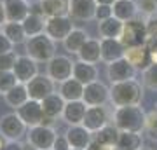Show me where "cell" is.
Instances as JSON below:
<instances>
[{
	"instance_id": "cell-1",
	"label": "cell",
	"mask_w": 157,
	"mask_h": 150,
	"mask_svg": "<svg viewBox=\"0 0 157 150\" xmlns=\"http://www.w3.org/2000/svg\"><path fill=\"white\" fill-rule=\"evenodd\" d=\"M112 122L121 131H133V133H143L147 124V112L140 105L131 106H115L112 113Z\"/></svg>"
},
{
	"instance_id": "cell-2",
	"label": "cell",
	"mask_w": 157,
	"mask_h": 150,
	"mask_svg": "<svg viewBox=\"0 0 157 150\" xmlns=\"http://www.w3.org/2000/svg\"><path fill=\"white\" fill-rule=\"evenodd\" d=\"M143 100V84L136 79L115 82L110 86V103L113 106H131L140 105Z\"/></svg>"
},
{
	"instance_id": "cell-3",
	"label": "cell",
	"mask_w": 157,
	"mask_h": 150,
	"mask_svg": "<svg viewBox=\"0 0 157 150\" xmlns=\"http://www.w3.org/2000/svg\"><path fill=\"white\" fill-rule=\"evenodd\" d=\"M25 49L30 58H33L39 63H47L56 56V42L47 33H40L35 37H30L25 42Z\"/></svg>"
},
{
	"instance_id": "cell-4",
	"label": "cell",
	"mask_w": 157,
	"mask_h": 150,
	"mask_svg": "<svg viewBox=\"0 0 157 150\" xmlns=\"http://www.w3.org/2000/svg\"><path fill=\"white\" fill-rule=\"evenodd\" d=\"M26 133L28 126L21 121L16 110L0 117V136H4L7 141H19L23 136H26Z\"/></svg>"
},
{
	"instance_id": "cell-5",
	"label": "cell",
	"mask_w": 157,
	"mask_h": 150,
	"mask_svg": "<svg viewBox=\"0 0 157 150\" xmlns=\"http://www.w3.org/2000/svg\"><path fill=\"white\" fill-rule=\"evenodd\" d=\"M121 40L126 47H138V45H145L148 40V33H147L145 19H131V21L124 23L122 35Z\"/></svg>"
},
{
	"instance_id": "cell-6",
	"label": "cell",
	"mask_w": 157,
	"mask_h": 150,
	"mask_svg": "<svg viewBox=\"0 0 157 150\" xmlns=\"http://www.w3.org/2000/svg\"><path fill=\"white\" fill-rule=\"evenodd\" d=\"M45 65H47L45 67V73L56 84H61L73 77V65H75V61H72V58H68V56L56 54Z\"/></svg>"
},
{
	"instance_id": "cell-7",
	"label": "cell",
	"mask_w": 157,
	"mask_h": 150,
	"mask_svg": "<svg viewBox=\"0 0 157 150\" xmlns=\"http://www.w3.org/2000/svg\"><path fill=\"white\" fill-rule=\"evenodd\" d=\"M56 138H58L56 131L49 124H40V126H35V128H28V133H26V141L39 150L52 148Z\"/></svg>"
},
{
	"instance_id": "cell-8",
	"label": "cell",
	"mask_w": 157,
	"mask_h": 150,
	"mask_svg": "<svg viewBox=\"0 0 157 150\" xmlns=\"http://www.w3.org/2000/svg\"><path fill=\"white\" fill-rule=\"evenodd\" d=\"M73 17L70 14L67 16H52V17H45V32L54 40V42H63L68 35L73 32Z\"/></svg>"
},
{
	"instance_id": "cell-9",
	"label": "cell",
	"mask_w": 157,
	"mask_h": 150,
	"mask_svg": "<svg viewBox=\"0 0 157 150\" xmlns=\"http://www.w3.org/2000/svg\"><path fill=\"white\" fill-rule=\"evenodd\" d=\"M26 89H28V94L32 100L42 101L49 94L56 93V82L47 73H39L37 77H33L26 84Z\"/></svg>"
},
{
	"instance_id": "cell-10",
	"label": "cell",
	"mask_w": 157,
	"mask_h": 150,
	"mask_svg": "<svg viewBox=\"0 0 157 150\" xmlns=\"http://www.w3.org/2000/svg\"><path fill=\"white\" fill-rule=\"evenodd\" d=\"M16 113L21 117V121L28 128H35V126H40V124L45 122V113H44V108H42V101L32 100V98L25 105L19 106L16 110Z\"/></svg>"
},
{
	"instance_id": "cell-11",
	"label": "cell",
	"mask_w": 157,
	"mask_h": 150,
	"mask_svg": "<svg viewBox=\"0 0 157 150\" xmlns=\"http://www.w3.org/2000/svg\"><path fill=\"white\" fill-rule=\"evenodd\" d=\"M82 100L87 106H103L110 101V87L101 80H94L91 84H86Z\"/></svg>"
},
{
	"instance_id": "cell-12",
	"label": "cell",
	"mask_w": 157,
	"mask_h": 150,
	"mask_svg": "<svg viewBox=\"0 0 157 150\" xmlns=\"http://www.w3.org/2000/svg\"><path fill=\"white\" fill-rule=\"evenodd\" d=\"M136 73H138V70H136L126 58H121L117 61L108 63L107 65V77H108V80H110V84L131 80V79L136 77Z\"/></svg>"
},
{
	"instance_id": "cell-13",
	"label": "cell",
	"mask_w": 157,
	"mask_h": 150,
	"mask_svg": "<svg viewBox=\"0 0 157 150\" xmlns=\"http://www.w3.org/2000/svg\"><path fill=\"white\" fill-rule=\"evenodd\" d=\"M108 122H112V115L108 113L105 105L103 106H87V112H86V117H84V122L82 124L93 134L98 133L101 128H105Z\"/></svg>"
},
{
	"instance_id": "cell-14",
	"label": "cell",
	"mask_w": 157,
	"mask_h": 150,
	"mask_svg": "<svg viewBox=\"0 0 157 150\" xmlns=\"http://www.w3.org/2000/svg\"><path fill=\"white\" fill-rule=\"evenodd\" d=\"M65 136H67L70 147H72V148H77V150H87L89 148V145L94 141V134L91 133L84 124H78V126H68Z\"/></svg>"
},
{
	"instance_id": "cell-15",
	"label": "cell",
	"mask_w": 157,
	"mask_h": 150,
	"mask_svg": "<svg viewBox=\"0 0 157 150\" xmlns=\"http://www.w3.org/2000/svg\"><path fill=\"white\" fill-rule=\"evenodd\" d=\"M14 75L21 84H28L33 77L39 75V61H35L33 58H30L28 54L17 56L16 67H14Z\"/></svg>"
},
{
	"instance_id": "cell-16",
	"label": "cell",
	"mask_w": 157,
	"mask_h": 150,
	"mask_svg": "<svg viewBox=\"0 0 157 150\" xmlns=\"http://www.w3.org/2000/svg\"><path fill=\"white\" fill-rule=\"evenodd\" d=\"M65 105L67 101L63 100V96L59 93H52L49 94L47 98L42 100V108H44V113H45V122L44 124H52L56 119H61L63 117V110H65Z\"/></svg>"
},
{
	"instance_id": "cell-17",
	"label": "cell",
	"mask_w": 157,
	"mask_h": 150,
	"mask_svg": "<svg viewBox=\"0 0 157 150\" xmlns=\"http://www.w3.org/2000/svg\"><path fill=\"white\" fill-rule=\"evenodd\" d=\"M138 72H145L147 68L154 65L152 52L147 49V45H138V47H126V56H124Z\"/></svg>"
},
{
	"instance_id": "cell-18",
	"label": "cell",
	"mask_w": 157,
	"mask_h": 150,
	"mask_svg": "<svg viewBox=\"0 0 157 150\" xmlns=\"http://www.w3.org/2000/svg\"><path fill=\"white\" fill-rule=\"evenodd\" d=\"M101 40V61L113 63L126 56V45L121 39H100Z\"/></svg>"
},
{
	"instance_id": "cell-19",
	"label": "cell",
	"mask_w": 157,
	"mask_h": 150,
	"mask_svg": "<svg viewBox=\"0 0 157 150\" xmlns=\"http://www.w3.org/2000/svg\"><path fill=\"white\" fill-rule=\"evenodd\" d=\"M86 112H87V105L84 100H77V101H67L65 110H63V121L68 126H78L84 122Z\"/></svg>"
},
{
	"instance_id": "cell-20",
	"label": "cell",
	"mask_w": 157,
	"mask_h": 150,
	"mask_svg": "<svg viewBox=\"0 0 157 150\" xmlns=\"http://www.w3.org/2000/svg\"><path fill=\"white\" fill-rule=\"evenodd\" d=\"M4 6H6L7 21L23 23L32 12L30 0H4Z\"/></svg>"
},
{
	"instance_id": "cell-21",
	"label": "cell",
	"mask_w": 157,
	"mask_h": 150,
	"mask_svg": "<svg viewBox=\"0 0 157 150\" xmlns=\"http://www.w3.org/2000/svg\"><path fill=\"white\" fill-rule=\"evenodd\" d=\"M96 0H70V16L77 21H91L94 19Z\"/></svg>"
},
{
	"instance_id": "cell-22",
	"label": "cell",
	"mask_w": 157,
	"mask_h": 150,
	"mask_svg": "<svg viewBox=\"0 0 157 150\" xmlns=\"http://www.w3.org/2000/svg\"><path fill=\"white\" fill-rule=\"evenodd\" d=\"M112 9H113V16L124 23L138 17V12H140L136 0H115Z\"/></svg>"
},
{
	"instance_id": "cell-23",
	"label": "cell",
	"mask_w": 157,
	"mask_h": 150,
	"mask_svg": "<svg viewBox=\"0 0 157 150\" xmlns=\"http://www.w3.org/2000/svg\"><path fill=\"white\" fill-rule=\"evenodd\" d=\"M84 84L78 82L77 79H68L65 82H61L58 86V93L63 96L65 101H77V100H82L84 96Z\"/></svg>"
},
{
	"instance_id": "cell-24",
	"label": "cell",
	"mask_w": 157,
	"mask_h": 150,
	"mask_svg": "<svg viewBox=\"0 0 157 150\" xmlns=\"http://www.w3.org/2000/svg\"><path fill=\"white\" fill-rule=\"evenodd\" d=\"M122 28H124V21L112 16L98 23V35H100V39H121Z\"/></svg>"
},
{
	"instance_id": "cell-25",
	"label": "cell",
	"mask_w": 157,
	"mask_h": 150,
	"mask_svg": "<svg viewBox=\"0 0 157 150\" xmlns=\"http://www.w3.org/2000/svg\"><path fill=\"white\" fill-rule=\"evenodd\" d=\"M73 79H77L78 82H82L84 86L94 82V80H98V68L93 63L77 60L75 65H73Z\"/></svg>"
},
{
	"instance_id": "cell-26",
	"label": "cell",
	"mask_w": 157,
	"mask_h": 150,
	"mask_svg": "<svg viewBox=\"0 0 157 150\" xmlns=\"http://www.w3.org/2000/svg\"><path fill=\"white\" fill-rule=\"evenodd\" d=\"M28 100H30V94H28V89H26V84H21V82H17L9 93L4 94V101L7 103V106H11L12 110H17Z\"/></svg>"
},
{
	"instance_id": "cell-27",
	"label": "cell",
	"mask_w": 157,
	"mask_h": 150,
	"mask_svg": "<svg viewBox=\"0 0 157 150\" xmlns=\"http://www.w3.org/2000/svg\"><path fill=\"white\" fill-rule=\"evenodd\" d=\"M77 56H78V60H82L86 63H93V65L100 63L101 61V40L89 37Z\"/></svg>"
},
{
	"instance_id": "cell-28",
	"label": "cell",
	"mask_w": 157,
	"mask_h": 150,
	"mask_svg": "<svg viewBox=\"0 0 157 150\" xmlns=\"http://www.w3.org/2000/svg\"><path fill=\"white\" fill-rule=\"evenodd\" d=\"M89 35L86 33L82 28H73V32L63 40V47L68 54H78L80 49L84 47V44L87 42Z\"/></svg>"
},
{
	"instance_id": "cell-29",
	"label": "cell",
	"mask_w": 157,
	"mask_h": 150,
	"mask_svg": "<svg viewBox=\"0 0 157 150\" xmlns=\"http://www.w3.org/2000/svg\"><path fill=\"white\" fill-rule=\"evenodd\" d=\"M45 17L70 14V0H39Z\"/></svg>"
},
{
	"instance_id": "cell-30",
	"label": "cell",
	"mask_w": 157,
	"mask_h": 150,
	"mask_svg": "<svg viewBox=\"0 0 157 150\" xmlns=\"http://www.w3.org/2000/svg\"><path fill=\"white\" fill-rule=\"evenodd\" d=\"M119 134H121V129L113 122H108L105 128H101L98 133H94V141H98L103 147H112V145L117 147Z\"/></svg>"
},
{
	"instance_id": "cell-31",
	"label": "cell",
	"mask_w": 157,
	"mask_h": 150,
	"mask_svg": "<svg viewBox=\"0 0 157 150\" xmlns=\"http://www.w3.org/2000/svg\"><path fill=\"white\" fill-rule=\"evenodd\" d=\"M143 147V136L141 133L133 131H121L117 141V150H140Z\"/></svg>"
},
{
	"instance_id": "cell-32",
	"label": "cell",
	"mask_w": 157,
	"mask_h": 150,
	"mask_svg": "<svg viewBox=\"0 0 157 150\" xmlns=\"http://www.w3.org/2000/svg\"><path fill=\"white\" fill-rule=\"evenodd\" d=\"M23 28L26 32V37H35V35H40L45 32V16L42 14H35V12H30L28 17L23 21Z\"/></svg>"
},
{
	"instance_id": "cell-33",
	"label": "cell",
	"mask_w": 157,
	"mask_h": 150,
	"mask_svg": "<svg viewBox=\"0 0 157 150\" xmlns=\"http://www.w3.org/2000/svg\"><path fill=\"white\" fill-rule=\"evenodd\" d=\"M2 32L12 40V44L17 45V44H23L26 42L28 37H26V32L23 28V23H14V21H7L6 25H2Z\"/></svg>"
},
{
	"instance_id": "cell-34",
	"label": "cell",
	"mask_w": 157,
	"mask_h": 150,
	"mask_svg": "<svg viewBox=\"0 0 157 150\" xmlns=\"http://www.w3.org/2000/svg\"><path fill=\"white\" fill-rule=\"evenodd\" d=\"M19 82L14 72H0V94L4 96Z\"/></svg>"
},
{
	"instance_id": "cell-35",
	"label": "cell",
	"mask_w": 157,
	"mask_h": 150,
	"mask_svg": "<svg viewBox=\"0 0 157 150\" xmlns=\"http://www.w3.org/2000/svg\"><path fill=\"white\" fill-rule=\"evenodd\" d=\"M16 61H17L16 51L0 54V72H12L14 67H16Z\"/></svg>"
},
{
	"instance_id": "cell-36",
	"label": "cell",
	"mask_w": 157,
	"mask_h": 150,
	"mask_svg": "<svg viewBox=\"0 0 157 150\" xmlns=\"http://www.w3.org/2000/svg\"><path fill=\"white\" fill-rule=\"evenodd\" d=\"M143 86L152 91H157V63L150 65L143 72Z\"/></svg>"
},
{
	"instance_id": "cell-37",
	"label": "cell",
	"mask_w": 157,
	"mask_h": 150,
	"mask_svg": "<svg viewBox=\"0 0 157 150\" xmlns=\"http://www.w3.org/2000/svg\"><path fill=\"white\" fill-rule=\"evenodd\" d=\"M145 131L150 134L152 140H157V108H154L152 112H148V113H147Z\"/></svg>"
},
{
	"instance_id": "cell-38",
	"label": "cell",
	"mask_w": 157,
	"mask_h": 150,
	"mask_svg": "<svg viewBox=\"0 0 157 150\" xmlns=\"http://www.w3.org/2000/svg\"><path fill=\"white\" fill-rule=\"evenodd\" d=\"M113 16V9L112 6H105V4H98L94 11V19L98 23L103 21V19H108V17Z\"/></svg>"
},
{
	"instance_id": "cell-39",
	"label": "cell",
	"mask_w": 157,
	"mask_h": 150,
	"mask_svg": "<svg viewBox=\"0 0 157 150\" xmlns=\"http://www.w3.org/2000/svg\"><path fill=\"white\" fill-rule=\"evenodd\" d=\"M136 4H138L140 12H143V14H147V16H150V14H155L157 12L155 0H138Z\"/></svg>"
},
{
	"instance_id": "cell-40",
	"label": "cell",
	"mask_w": 157,
	"mask_h": 150,
	"mask_svg": "<svg viewBox=\"0 0 157 150\" xmlns=\"http://www.w3.org/2000/svg\"><path fill=\"white\" fill-rule=\"evenodd\" d=\"M145 26L148 37H157V12L145 17Z\"/></svg>"
},
{
	"instance_id": "cell-41",
	"label": "cell",
	"mask_w": 157,
	"mask_h": 150,
	"mask_svg": "<svg viewBox=\"0 0 157 150\" xmlns=\"http://www.w3.org/2000/svg\"><path fill=\"white\" fill-rule=\"evenodd\" d=\"M11 51H14L12 40L9 39L4 32H0V54H4V52H11Z\"/></svg>"
},
{
	"instance_id": "cell-42",
	"label": "cell",
	"mask_w": 157,
	"mask_h": 150,
	"mask_svg": "<svg viewBox=\"0 0 157 150\" xmlns=\"http://www.w3.org/2000/svg\"><path fill=\"white\" fill-rule=\"evenodd\" d=\"M52 150H72V147H70V143H68V140L65 134L56 138V141L52 145Z\"/></svg>"
},
{
	"instance_id": "cell-43",
	"label": "cell",
	"mask_w": 157,
	"mask_h": 150,
	"mask_svg": "<svg viewBox=\"0 0 157 150\" xmlns=\"http://www.w3.org/2000/svg\"><path fill=\"white\" fill-rule=\"evenodd\" d=\"M23 148H25V143H21V141H7L4 150H23Z\"/></svg>"
},
{
	"instance_id": "cell-44",
	"label": "cell",
	"mask_w": 157,
	"mask_h": 150,
	"mask_svg": "<svg viewBox=\"0 0 157 150\" xmlns=\"http://www.w3.org/2000/svg\"><path fill=\"white\" fill-rule=\"evenodd\" d=\"M6 23H7L6 6H4V0H0V25H6Z\"/></svg>"
},
{
	"instance_id": "cell-45",
	"label": "cell",
	"mask_w": 157,
	"mask_h": 150,
	"mask_svg": "<svg viewBox=\"0 0 157 150\" xmlns=\"http://www.w3.org/2000/svg\"><path fill=\"white\" fill-rule=\"evenodd\" d=\"M87 150H105V148H103L98 141H93V143L89 145V148H87Z\"/></svg>"
},
{
	"instance_id": "cell-46",
	"label": "cell",
	"mask_w": 157,
	"mask_h": 150,
	"mask_svg": "<svg viewBox=\"0 0 157 150\" xmlns=\"http://www.w3.org/2000/svg\"><path fill=\"white\" fill-rule=\"evenodd\" d=\"M96 4H105V6H113L115 0H96Z\"/></svg>"
},
{
	"instance_id": "cell-47",
	"label": "cell",
	"mask_w": 157,
	"mask_h": 150,
	"mask_svg": "<svg viewBox=\"0 0 157 150\" xmlns=\"http://www.w3.org/2000/svg\"><path fill=\"white\" fill-rule=\"evenodd\" d=\"M6 145H7V140L4 138V136H0V150L6 148Z\"/></svg>"
},
{
	"instance_id": "cell-48",
	"label": "cell",
	"mask_w": 157,
	"mask_h": 150,
	"mask_svg": "<svg viewBox=\"0 0 157 150\" xmlns=\"http://www.w3.org/2000/svg\"><path fill=\"white\" fill-rule=\"evenodd\" d=\"M23 150H39V148H35L32 143H28V141H26V143H25V148H23Z\"/></svg>"
},
{
	"instance_id": "cell-49",
	"label": "cell",
	"mask_w": 157,
	"mask_h": 150,
	"mask_svg": "<svg viewBox=\"0 0 157 150\" xmlns=\"http://www.w3.org/2000/svg\"><path fill=\"white\" fill-rule=\"evenodd\" d=\"M140 150H152V148H148V147H145V145H143V147H141Z\"/></svg>"
},
{
	"instance_id": "cell-50",
	"label": "cell",
	"mask_w": 157,
	"mask_h": 150,
	"mask_svg": "<svg viewBox=\"0 0 157 150\" xmlns=\"http://www.w3.org/2000/svg\"><path fill=\"white\" fill-rule=\"evenodd\" d=\"M154 63H157V56H155V60H154Z\"/></svg>"
},
{
	"instance_id": "cell-51",
	"label": "cell",
	"mask_w": 157,
	"mask_h": 150,
	"mask_svg": "<svg viewBox=\"0 0 157 150\" xmlns=\"http://www.w3.org/2000/svg\"><path fill=\"white\" fill-rule=\"evenodd\" d=\"M0 32H2V25H0Z\"/></svg>"
},
{
	"instance_id": "cell-52",
	"label": "cell",
	"mask_w": 157,
	"mask_h": 150,
	"mask_svg": "<svg viewBox=\"0 0 157 150\" xmlns=\"http://www.w3.org/2000/svg\"><path fill=\"white\" fill-rule=\"evenodd\" d=\"M72 150H77V148H72Z\"/></svg>"
},
{
	"instance_id": "cell-53",
	"label": "cell",
	"mask_w": 157,
	"mask_h": 150,
	"mask_svg": "<svg viewBox=\"0 0 157 150\" xmlns=\"http://www.w3.org/2000/svg\"><path fill=\"white\" fill-rule=\"evenodd\" d=\"M155 4H157V0H155Z\"/></svg>"
},
{
	"instance_id": "cell-54",
	"label": "cell",
	"mask_w": 157,
	"mask_h": 150,
	"mask_svg": "<svg viewBox=\"0 0 157 150\" xmlns=\"http://www.w3.org/2000/svg\"><path fill=\"white\" fill-rule=\"evenodd\" d=\"M49 150H52V148H49Z\"/></svg>"
},
{
	"instance_id": "cell-55",
	"label": "cell",
	"mask_w": 157,
	"mask_h": 150,
	"mask_svg": "<svg viewBox=\"0 0 157 150\" xmlns=\"http://www.w3.org/2000/svg\"><path fill=\"white\" fill-rule=\"evenodd\" d=\"M155 108H157V105H155Z\"/></svg>"
},
{
	"instance_id": "cell-56",
	"label": "cell",
	"mask_w": 157,
	"mask_h": 150,
	"mask_svg": "<svg viewBox=\"0 0 157 150\" xmlns=\"http://www.w3.org/2000/svg\"><path fill=\"white\" fill-rule=\"evenodd\" d=\"M0 96H2V94H0Z\"/></svg>"
}]
</instances>
